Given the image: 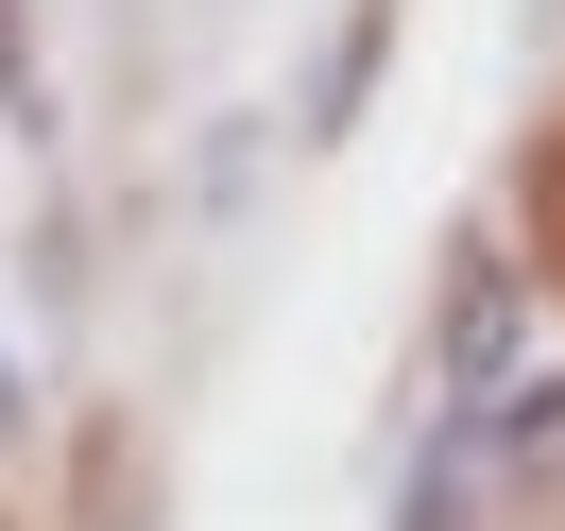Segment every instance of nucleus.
I'll return each mask as SVG.
<instances>
[{
  "instance_id": "nucleus-1",
  "label": "nucleus",
  "mask_w": 565,
  "mask_h": 531,
  "mask_svg": "<svg viewBox=\"0 0 565 531\" xmlns=\"http://www.w3.org/2000/svg\"><path fill=\"white\" fill-rule=\"evenodd\" d=\"M514 326H531V275H514L497 241H462L446 326H428V378H446V412H462V394H497V378H531V360H514Z\"/></svg>"
},
{
  "instance_id": "nucleus-2",
  "label": "nucleus",
  "mask_w": 565,
  "mask_h": 531,
  "mask_svg": "<svg viewBox=\"0 0 565 531\" xmlns=\"http://www.w3.org/2000/svg\"><path fill=\"white\" fill-rule=\"evenodd\" d=\"M377 35H394V0H343V35H326V70H309V138H343V120H360V70H377Z\"/></svg>"
},
{
  "instance_id": "nucleus-3",
  "label": "nucleus",
  "mask_w": 565,
  "mask_h": 531,
  "mask_svg": "<svg viewBox=\"0 0 565 531\" xmlns=\"http://www.w3.org/2000/svg\"><path fill=\"white\" fill-rule=\"evenodd\" d=\"M0 120H35V52H18V0H0Z\"/></svg>"
},
{
  "instance_id": "nucleus-4",
  "label": "nucleus",
  "mask_w": 565,
  "mask_h": 531,
  "mask_svg": "<svg viewBox=\"0 0 565 531\" xmlns=\"http://www.w3.org/2000/svg\"><path fill=\"white\" fill-rule=\"evenodd\" d=\"M0 412H18V360H0Z\"/></svg>"
}]
</instances>
